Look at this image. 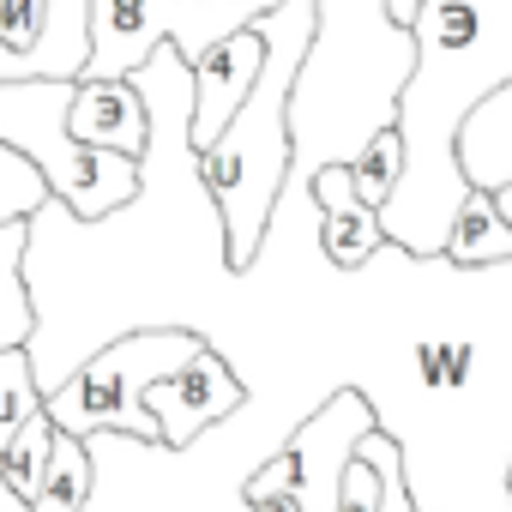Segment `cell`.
Segmentation results:
<instances>
[{
  "mask_svg": "<svg viewBox=\"0 0 512 512\" xmlns=\"http://www.w3.org/2000/svg\"><path fill=\"white\" fill-rule=\"evenodd\" d=\"M500 85H512V0H422L416 73L398 97L404 181L380 211L386 241L410 260L446 253V235L470 199L458 133Z\"/></svg>",
  "mask_w": 512,
  "mask_h": 512,
  "instance_id": "6da1fadb",
  "label": "cell"
},
{
  "mask_svg": "<svg viewBox=\"0 0 512 512\" xmlns=\"http://www.w3.org/2000/svg\"><path fill=\"white\" fill-rule=\"evenodd\" d=\"M253 25L272 43L266 73L253 85V97L241 103V115L217 133V145L199 151V181H205L211 211L223 223V266L229 272H247L260 260L272 217H278V199H284V181L296 169L290 97H296L302 61L320 37V0H278Z\"/></svg>",
  "mask_w": 512,
  "mask_h": 512,
  "instance_id": "7a4b0ae2",
  "label": "cell"
},
{
  "mask_svg": "<svg viewBox=\"0 0 512 512\" xmlns=\"http://www.w3.org/2000/svg\"><path fill=\"white\" fill-rule=\"evenodd\" d=\"M73 97H79V79H0V139L43 169L55 205H67L85 223H103L139 193L145 163L85 145L67 121Z\"/></svg>",
  "mask_w": 512,
  "mask_h": 512,
  "instance_id": "3957f363",
  "label": "cell"
},
{
  "mask_svg": "<svg viewBox=\"0 0 512 512\" xmlns=\"http://www.w3.org/2000/svg\"><path fill=\"white\" fill-rule=\"evenodd\" d=\"M199 350H205V338L199 332H181V326H145V332L109 338L91 362H79L43 398V410L55 416L61 434H79V440H91V434H127V440L163 446L145 392L163 374H175L181 362H193Z\"/></svg>",
  "mask_w": 512,
  "mask_h": 512,
  "instance_id": "277c9868",
  "label": "cell"
},
{
  "mask_svg": "<svg viewBox=\"0 0 512 512\" xmlns=\"http://www.w3.org/2000/svg\"><path fill=\"white\" fill-rule=\"evenodd\" d=\"M380 428L374 404L356 392V386H338L302 428L296 440L284 446L290 452V488L302 500V512H338V488H344V470L350 458L362 452V440Z\"/></svg>",
  "mask_w": 512,
  "mask_h": 512,
  "instance_id": "5b68a950",
  "label": "cell"
},
{
  "mask_svg": "<svg viewBox=\"0 0 512 512\" xmlns=\"http://www.w3.org/2000/svg\"><path fill=\"white\" fill-rule=\"evenodd\" d=\"M145 404H151V416H157V440L163 446H193L205 428H217L223 416H235L241 404H247V386H241V374L205 344L193 362H181L175 374H163L151 392H145Z\"/></svg>",
  "mask_w": 512,
  "mask_h": 512,
  "instance_id": "8992f818",
  "label": "cell"
},
{
  "mask_svg": "<svg viewBox=\"0 0 512 512\" xmlns=\"http://www.w3.org/2000/svg\"><path fill=\"white\" fill-rule=\"evenodd\" d=\"M266 55H272L266 31L260 25H241V31L217 37L205 55L187 61L193 67V139H187L193 157L205 145H217V133L241 115V103L253 97V85H260V73H266Z\"/></svg>",
  "mask_w": 512,
  "mask_h": 512,
  "instance_id": "52a82bcc",
  "label": "cell"
},
{
  "mask_svg": "<svg viewBox=\"0 0 512 512\" xmlns=\"http://www.w3.org/2000/svg\"><path fill=\"white\" fill-rule=\"evenodd\" d=\"M308 193H314V205H320V247H326L332 266L362 272L380 247H392L380 211H374V205L356 193V181H350V163L314 169V175H308Z\"/></svg>",
  "mask_w": 512,
  "mask_h": 512,
  "instance_id": "ba28073f",
  "label": "cell"
},
{
  "mask_svg": "<svg viewBox=\"0 0 512 512\" xmlns=\"http://www.w3.org/2000/svg\"><path fill=\"white\" fill-rule=\"evenodd\" d=\"M67 121L97 151H121L133 163L151 157V103H145L139 79H79Z\"/></svg>",
  "mask_w": 512,
  "mask_h": 512,
  "instance_id": "9c48e42d",
  "label": "cell"
},
{
  "mask_svg": "<svg viewBox=\"0 0 512 512\" xmlns=\"http://www.w3.org/2000/svg\"><path fill=\"white\" fill-rule=\"evenodd\" d=\"M458 163L470 187H506L512 181V85H500L458 133Z\"/></svg>",
  "mask_w": 512,
  "mask_h": 512,
  "instance_id": "30bf717a",
  "label": "cell"
},
{
  "mask_svg": "<svg viewBox=\"0 0 512 512\" xmlns=\"http://www.w3.org/2000/svg\"><path fill=\"white\" fill-rule=\"evenodd\" d=\"M25 260H31V217L0 223V350L37 344V302L25 284Z\"/></svg>",
  "mask_w": 512,
  "mask_h": 512,
  "instance_id": "8fae6325",
  "label": "cell"
},
{
  "mask_svg": "<svg viewBox=\"0 0 512 512\" xmlns=\"http://www.w3.org/2000/svg\"><path fill=\"white\" fill-rule=\"evenodd\" d=\"M440 260H452V266H464V272H482V266L512 260V217L500 211V199H494L488 187H470V199H464V211H458V223H452V235H446V253H440Z\"/></svg>",
  "mask_w": 512,
  "mask_h": 512,
  "instance_id": "7c38bea8",
  "label": "cell"
},
{
  "mask_svg": "<svg viewBox=\"0 0 512 512\" xmlns=\"http://www.w3.org/2000/svg\"><path fill=\"white\" fill-rule=\"evenodd\" d=\"M91 488H97V452H91V440L61 434L55 440V458H49V476H43V494L31 506L37 512H85L91 506Z\"/></svg>",
  "mask_w": 512,
  "mask_h": 512,
  "instance_id": "4fadbf2b",
  "label": "cell"
},
{
  "mask_svg": "<svg viewBox=\"0 0 512 512\" xmlns=\"http://www.w3.org/2000/svg\"><path fill=\"white\" fill-rule=\"evenodd\" d=\"M43 374H37V356L31 344L25 350H0V452L13 446V434L43 410Z\"/></svg>",
  "mask_w": 512,
  "mask_h": 512,
  "instance_id": "5bb4252c",
  "label": "cell"
},
{
  "mask_svg": "<svg viewBox=\"0 0 512 512\" xmlns=\"http://www.w3.org/2000/svg\"><path fill=\"white\" fill-rule=\"evenodd\" d=\"M55 440H61V428H55V416L49 410H37L19 434H13V446L0 452V470H7V482L25 494V500H37L43 494V476H49V458H55Z\"/></svg>",
  "mask_w": 512,
  "mask_h": 512,
  "instance_id": "9a60e30c",
  "label": "cell"
},
{
  "mask_svg": "<svg viewBox=\"0 0 512 512\" xmlns=\"http://www.w3.org/2000/svg\"><path fill=\"white\" fill-rule=\"evenodd\" d=\"M350 181H356V193H362L374 211L392 205V193H398V181H404V139H398V127H380V133L350 157Z\"/></svg>",
  "mask_w": 512,
  "mask_h": 512,
  "instance_id": "2e32d148",
  "label": "cell"
},
{
  "mask_svg": "<svg viewBox=\"0 0 512 512\" xmlns=\"http://www.w3.org/2000/svg\"><path fill=\"white\" fill-rule=\"evenodd\" d=\"M43 205H55V193H49L43 169H37L25 151H13L7 139H0V223H13V217H37Z\"/></svg>",
  "mask_w": 512,
  "mask_h": 512,
  "instance_id": "e0dca14e",
  "label": "cell"
},
{
  "mask_svg": "<svg viewBox=\"0 0 512 512\" xmlns=\"http://www.w3.org/2000/svg\"><path fill=\"white\" fill-rule=\"evenodd\" d=\"M416 368H422V386L458 392V386L470 380V368H476V344H470V338H428V344L416 350Z\"/></svg>",
  "mask_w": 512,
  "mask_h": 512,
  "instance_id": "ac0fdd59",
  "label": "cell"
},
{
  "mask_svg": "<svg viewBox=\"0 0 512 512\" xmlns=\"http://www.w3.org/2000/svg\"><path fill=\"white\" fill-rule=\"evenodd\" d=\"M338 512H386V476H380V458L368 452V440H362V452H356L350 470H344Z\"/></svg>",
  "mask_w": 512,
  "mask_h": 512,
  "instance_id": "d6986e66",
  "label": "cell"
},
{
  "mask_svg": "<svg viewBox=\"0 0 512 512\" xmlns=\"http://www.w3.org/2000/svg\"><path fill=\"white\" fill-rule=\"evenodd\" d=\"M0 512H37V506H31V500L7 482V470H0Z\"/></svg>",
  "mask_w": 512,
  "mask_h": 512,
  "instance_id": "ffe728a7",
  "label": "cell"
},
{
  "mask_svg": "<svg viewBox=\"0 0 512 512\" xmlns=\"http://www.w3.org/2000/svg\"><path fill=\"white\" fill-rule=\"evenodd\" d=\"M386 7H392V19H398V25H410V31H416V13H422V0H386Z\"/></svg>",
  "mask_w": 512,
  "mask_h": 512,
  "instance_id": "44dd1931",
  "label": "cell"
},
{
  "mask_svg": "<svg viewBox=\"0 0 512 512\" xmlns=\"http://www.w3.org/2000/svg\"><path fill=\"white\" fill-rule=\"evenodd\" d=\"M253 7H260V13H272V7H278V0H253Z\"/></svg>",
  "mask_w": 512,
  "mask_h": 512,
  "instance_id": "7402d4cb",
  "label": "cell"
},
{
  "mask_svg": "<svg viewBox=\"0 0 512 512\" xmlns=\"http://www.w3.org/2000/svg\"><path fill=\"white\" fill-rule=\"evenodd\" d=\"M506 494H512V470H506Z\"/></svg>",
  "mask_w": 512,
  "mask_h": 512,
  "instance_id": "603a6c76",
  "label": "cell"
}]
</instances>
